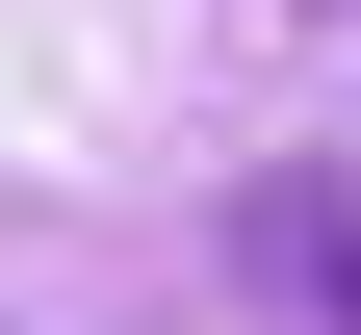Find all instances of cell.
Here are the masks:
<instances>
[{"instance_id": "obj_1", "label": "cell", "mask_w": 361, "mask_h": 335, "mask_svg": "<svg viewBox=\"0 0 361 335\" xmlns=\"http://www.w3.org/2000/svg\"><path fill=\"white\" fill-rule=\"evenodd\" d=\"M233 258H258V310H284V335H361V181H258V207H233Z\"/></svg>"}]
</instances>
